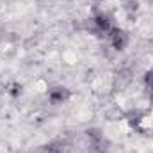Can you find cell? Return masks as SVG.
Here are the masks:
<instances>
[{
	"label": "cell",
	"instance_id": "cell-6",
	"mask_svg": "<svg viewBox=\"0 0 153 153\" xmlns=\"http://www.w3.org/2000/svg\"><path fill=\"white\" fill-rule=\"evenodd\" d=\"M137 5H139L137 0H128V2H126V9H128V11H137Z\"/></svg>",
	"mask_w": 153,
	"mask_h": 153
},
{
	"label": "cell",
	"instance_id": "cell-4",
	"mask_svg": "<svg viewBox=\"0 0 153 153\" xmlns=\"http://www.w3.org/2000/svg\"><path fill=\"white\" fill-rule=\"evenodd\" d=\"M70 91L66 89V87H53L50 93H48V100L52 102V103H62V102H66L68 98H70Z\"/></svg>",
	"mask_w": 153,
	"mask_h": 153
},
{
	"label": "cell",
	"instance_id": "cell-3",
	"mask_svg": "<svg viewBox=\"0 0 153 153\" xmlns=\"http://www.w3.org/2000/svg\"><path fill=\"white\" fill-rule=\"evenodd\" d=\"M93 23H94V29L98 30V32H102V34H109L114 27H112V23H111V18L107 16V14H96L94 18H93Z\"/></svg>",
	"mask_w": 153,
	"mask_h": 153
},
{
	"label": "cell",
	"instance_id": "cell-2",
	"mask_svg": "<svg viewBox=\"0 0 153 153\" xmlns=\"http://www.w3.org/2000/svg\"><path fill=\"white\" fill-rule=\"evenodd\" d=\"M109 39L116 50H125V46L128 45V34L123 29H112L109 32Z\"/></svg>",
	"mask_w": 153,
	"mask_h": 153
},
{
	"label": "cell",
	"instance_id": "cell-1",
	"mask_svg": "<svg viewBox=\"0 0 153 153\" xmlns=\"http://www.w3.org/2000/svg\"><path fill=\"white\" fill-rule=\"evenodd\" d=\"M87 134V150L89 153H109V141L98 128H91Z\"/></svg>",
	"mask_w": 153,
	"mask_h": 153
},
{
	"label": "cell",
	"instance_id": "cell-7",
	"mask_svg": "<svg viewBox=\"0 0 153 153\" xmlns=\"http://www.w3.org/2000/svg\"><path fill=\"white\" fill-rule=\"evenodd\" d=\"M148 91H150V98H152V102H153V87H150Z\"/></svg>",
	"mask_w": 153,
	"mask_h": 153
},
{
	"label": "cell",
	"instance_id": "cell-5",
	"mask_svg": "<svg viewBox=\"0 0 153 153\" xmlns=\"http://www.w3.org/2000/svg\"><path fill=\"white\" fill-rule=\"evenodd\" d=\"M144 82H146L148 89H150V87H153V70H150V71L146 73V76H144Z\"/></svg>",
	"mask_w": 153,
	"mask_h": 153
}]
</instances>
